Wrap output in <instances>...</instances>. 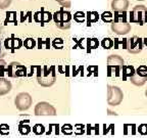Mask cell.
Instances as JSON below:
<instances>
[{"instance_id": "1", "label": "cell", "mask_w": 147, "mask_h": 138, "mask_svg": "<svg viewBox=\"0 0 147 138\" xmlns=\"http://www.w3.org/2000/svg\"><path fill=\"white\" fill-rule=\"evenodd\" d=\"M37 68V80L40 85L44 87H49L53 85L56 81V74H55V67L54 66H43L40 67L38 66Z\"/></svg>"}, {"instance_id": "2", "label": "cell", "mask_w": 147, "mask_h": 138, "mask_svg": "<svg viewBox=\"0 0 147 138\" xmlns=\"http://www.w3.org/2000/svg\"><path fill=\"white\" fill-rule=\"evenodd\" d=\"M130 23L143 26L147 24V7L144 5H136L129 14Z\"/></svg>"}, {"instance_id": "3", "label": "cell", "mask_w": 147, "mask_h": 138, "mask_svg": "<svg viewBox=\"0 0 147 138\" xmlns=\"http://www.w3.org/2000/svg\"><path fill=\"white\" fill-rule=\"evenodd\" d=\"M53 21H54L56 27L59 29H69L71 26V14L67 10H63L60 9L58 12H56L52 16Z\"/></svg>"}, {"instance_id": "4", "label": "cell", "mask_w": 147, "mask_h": 138, "mask_svg": "<svg viewBox=\"0 0 147 138\" xmlns=\"http://www.w3.org/2000/svg\"><path fill=\"white\" fill-rule=\"evenodd\" d=\"M123 66H124V60H123L119 55L113 54L109 55L107 57V76H111L113 70L115 71V77L119 76V72L122 70Z\"/></svg>"}, {"instance_id": "5", "label": "cell", "mask_w": 147, "mask_h": 138, "mask_svg": "<svg viewBox=\"0 0 147 138\" xmlns=\"http://www.w3.org/2000/svg\"><path fill=\"white\" fill-rule=\"evenodd\" d=\"M123 91L117 86H107V102L109 106H119L123 101Z\"/></svg>"}, {"instance_id": "6", "label": "cell", "mask_w": 147, "mask_h": 138, "mask_svg": "<svg viewBox=\"0 0 147 138\" xmlns=\"http://www.w3.org/2000/svg\"><path fill=\"white\" fill-rule=\"evenodd\" d=\"M6 73L9 77H12V78L24 77L27 76V69L25 66L18 64V62H11L10 64H8Z\"/></svg>"}, {"instance_id": "7", "label": "cell", "mask_w": 147, "mask_h": 138, "mask_svg": "<svg viewBox=\"0 0 147 138\" xmlns=\"http://www.w3.org/2000/svg\"><path fill=\"white\" fill-rule=\"evenodd\" d=\"M31 104H32V97H31V95L29 93L23 92V93H20L16 97V106L18 110H28L31 106Z\"/></svg>"}, {"instance_id": "8", "label": "cell", "mask_w": 147, "mask_h": 138, "mask_svg": "<svg viewBox=\"0 0 147 138\" xmlns=\"http://www.w3.org/2000/svg\"><path fill=\"white\" fill-rule=\"evenodd\" d=\"M143 47V39L139 37H132L127 39V49L130 53H139L141 52Z\"/></svg>"}, {"instance_id": "9", "label": "cell", "mask_w": 147, "mask_h": 138, "mask_svg": "<svg viewBox=\"0 0 147 138\" xmlns=\"http://www.w3.org/2000/svg\"><path fill=\"white\" fill-rule=\"evenodd\" d=\"M35 114L37 116H44V115L54 116L56 114V110L48 102H39L36 106V108H35Z\"/></svg>"}, {"instance_id": "10", "label": "cell", "mask_w": 147, "mask_h": 138, "mask_svg": "<svg viewBox=\"0 0 147 138\" xmlns=\"http://www.w3.org/2000/svg\"><path fill=\"white\" fill-rule=\"evenodd\" d=\"M131 25L127 23H123V22H119V23H115L113 22L111 24V30L117 35H126L131 31Z\"/></svg>"}, {"instance_id": "11", "label": "cell", "mask_w": 147, "mask_h": 138, "mask_svg": "<svg viewBox=\"0 0 147 138\" xmlns=\"http://www.w3.org/2000/svg\"><path fill=\"white\" fill-rule=\"evenodd\" d=\"M129 7V0H113L111 9L115 12H126Z\"/></svg>"}, {"instance_id": "12", "label": "cell", "mask_w": 147, "mask_h": 138, "mask_svg": "<svg viewBox=\"0 0 147 138\" xmlns=\"http://www.w3.org/2000/svg\"><path fill=\"white\" fill-rule=\"evenodd\" d=\"M22 41L21 39H18V38H14V36L12 35L11 38H7L6 40L4 41V45H5V48L7 49H11L12 51L14 49H18L20 47L22 46Z\"/></svg>"}, {"instance_id": "13", "label": "cell", "mask_w": 147, "mask_h": 138, "mask_svg": "<svg viewBox=\"0 0 147 138\" xmlns=\"http://www.w3.org/2000/svg\"><path fill=\"white\" fill-rule=\"evenodd\" d=\"M34 18L37 23H41L42 25H44L45 23H48L50 21L52 18V16H51L50 12H46L44 10H42V12H36L34 16Z\"/></svg>"}, {"instance_id": "14", "label": "cell", "mask_w": 147, "mask_h": 138, "mask_svg": "<svg viewBox=\"0 0 147 138\" xmlns=\"http://www.w3.org/2000/svg\"><path fill=\"white\" fill-rule=\"evenodd\" d=\"M11 90V83L7 79L0 78V95H4Z\"/></svg>"}, {"instance_id": "15", "label": "cell", "mask_w": 147, "mask_h": 138, "mask_svg": "<svg viewBox=\"0 0 147 138\" xmlns=\"http://www.w3.org/2000/svg\"><path fill=\"white\" fill-rule=\"evenodd\" d=\"M123 70V79L124 80H127V78H131L132 76H134L136 73L135 69H134L133 66H123L122 68Z\"/></svg>"}, {"instance_id": "16", "label": "cell", "mask_w": 147, "mask_h": 138, "mask_svg": "<svg viewBox=\"0 0 147 138\" xmlns=\"http://www.w3.org/2000/svg\"><path fill=\"white\" fill-rule=\"evenodd\" d=\"M130 81H131L134 85H136V86H142V85H144L145 82L147 81V77L143 78V77L138 76L137 74L135 73V75H134V76H132L131 78H130Z\"/></svg>"}, {"instance_id": "17", "label": "cell", "mask_w": 147, "mask_h": 138, "mask_svg": "<svg viewBox=\"0 0 147 138\" xmlns=\"http://www.w3.org/2000/svg\"><path fill=\"white\" fill-rule=\"evenodd\" d=\"M87 26H91L92 23H96L97 21L99 20V14L98 12H88L87 14Z\"/></svg>"}, {"instance_id": "18", "label": "cell", "mask_w": 147, "mask_h": 138, "mask_svg": "<svg viewBox=\"0 0 147 138\" xmlns=\"http://www.w3.org/2000/svg\"><path fill=\"white\" fill-rule=\"evenodd\" d=\"M87 41V48H88V52H90L91 49H96L99 45V42L96 38H92V39H86Z\"/></svg>"}, {"instance_id": "19", "label": "cell", "mask_w": 147, "mask_h": 138, "mask_svg": "<svg viewBox=\"0 0 147 138\" xmlns=\"http://www.w3.org/2000/svg\"><path fill=\"white\" fill-rule=\"evenodd\" d=\"M113 22L115 23H119V22H123V23H127V14L126 12H115V16H113Z\"/></svg>"}, {"instance_id": "20", "label": "cell", "mask_w": 147, "mask_h": 138, "mask_svg": "<svg viewBox=\"0 0 147 138\" xmlns=\"http://www.w3.org/2000/svg\"><path fill=\"white\" fill-rule=\"evenodd\" d=\"M101 20H102L104 23H113V12H104L103 14H101Z\"/></svg>"}, {"instance_id": "21", "label": "cell", "mask_w": 147, "mask_h": 138, "mask_svg": "<svg viewBox=\"0 0 147 138\" xmlns=\"http://www.w3.org/2000/svg\"><path fill=\"white\" fill-rule=\"evenodd\" d=\"M74 20L77 23H83L86 20V14L83 12H77L76 14H74Z\"/></svg>"}, {"instance_id": "22", "label": "cell", "mask_w": 147, "mask_h": 138, "mask_svg": "<svg viewBox=\"0 0 147 138\" xmlns=\"http://www.w3.org/2000/svg\"><path fill=\"white\" fill-rule=\"evenodd\" d=\"M101 46L105 49H110L113 46V41L110 38H104L102 41H101Z\"/></svg>"}, {"instance_id": "23", "label": "cell", "mask_w": 147, "mask_h": 138, "mask_svg": "<svg viewBox=\"0 0 147 138\" xmlns=\"http://www.w3.org/2000/svg\"><path fill=\"white\" fill-rule=\"evenodd\" d=\"M136 74H137L138 76L143 77V78L147 77V67H146V66H144V64L140 66V67L136 70Z\"/></svg>"}, {"instance_id": "24", "label": "cell", "mask_w": 147, "mask_h": 138, "mask_svg": "<svg viewBox=\"0 0 147 138\" xmlns=\"http://www.w3.org/2000/svg\"><path fill=\"white\" fill-rule=\"evenodd\" d=\"M18 131L20 133L23 134V135H27L31 132V127L29 125H25V124H21L18 126Z\"/></svg>"}, {"instance_id": "25", "label": "cell", "mask_w": 147, "mask_h": 138, "mask_svg": "<svg viewBox=\"0 0 147 138\" xmlns=\"http://www.w3.org/2000/svg\"><path fill=\"white\" fill-rule=\"evenodd\" d=\"M33 132L37 135H41L45 132V127L41 124H36L34 127H33Z\"/></svg>"}, {"instance_id": "26", "label": "cell", "mask_w": 147, "mask_h": 138, "mask_svg": "<svg viewBox=\"0 0 147 138\" xmlns=\"http://www.w3.org/2000/svg\"><path fill=\"white\" fill-rule=\"evenodd\" d=\"M61 132L63 134H65V135H71V134L73 133V126L69 124L63 125L61 128Z\"/></svg>"}, {"instance_id": "27", "label": "cell", "mask_w": 147, "mask_h": 138, "mask_svg": "<svg viewBox=\"0 0 147 138\" xmlns=\"http://www.w3.org/2000/svg\"><path fill=\"white\" fill-rule=\"evenodd\" d=\"M24 45H25L26 48L32 49V48H34V46L36 45V42H35L32 38H28V39H26L25 42H24Z\"/></svg>"}, {"instance_id": "28", "label": "cell", "mask_w": 147, "mask_h": 138, "mask_svg": "<svg viewBox=\"0 0 147 138\" xmlns=\"http://www.w3.org/2000/svg\"><path fill=\"white\" fill-rule=\"evenodd\" d=\"M52 45H53V47H54V48L61 49L62 47H63V41H62V39H60V38H56V39L53 40Z\"/></svg>"}, {"instance_id": "29", "label": "cell", "mask_w": 147, "mask_h": 138, "mask_svg": "<svg viewBox=\"0 0 147 138\" xmlns=\"http://www.w3.org/2000/svg\"><path fill=\"white\" fill-rule=\"evenodd\" d=\"M9 132V126L7 124H1L0 125V134L2 135H7Z\"/></svg>"}, {"instance_id": "30", "label": "cell", "mask_w": 147, "mask_h": 138, "mask_svg": "<svg viewBox=\"0 0 147 138\" xmlns=\"http://www.w3.org/2000/svg\"><path fill=\"white\" fill-rule=\"evenodd\" d=\"M138 131L142 135H146L147 134V124H141L138 127Z\"/></svg>"}, {"instance_id": "31", "label": "cell", "mask_w": 147, "mask_h": 138, "mask_svg": "<svg viewBox=\"0 0 147 138\" xmlns=\"http://www.w3.org/2000/svg\"><path fill=\"white\" fill-rule=\"evenodd\" d=\"M11 3V0H0V9H4L8 7Z\"/></svg>"}, {"instance_id": "32", "label": "cell", "mask_w": 147, "mask_h": 138, "mask_svg": "<svg viewBox=\"0 0 147 138\" xmlns=\"http://www.w3.org/2000/svg\"><path fill=\"white\" fill-rule=\"evenodd\" d=\"M84 125L82 124H77L76 125V128L78 129V131H76V134L77 135H81V134L85 133V131H84Z\"/></svg>"}, {"instance_id": "33", "label": "cell", "mask_w": 147, "mask_h": 138, "mask_svg": "<svg viewBox=\"0 0 147 138\" xmlns=\"http://www.w3.org/2000/svg\"><path fill=\"white\" fill-rule=\"evenodd\" d=\"M55 1H57L63 6H69V4H71V0H55Z\"/></svg>"}, {"instance_id": "34", "label": "cell", "mask_w": 147, "mask_h": 138, "mask_svg": "<svg viewBox=\"0 0 147 138\" xmlns=\"http://www.w3.org/2000/svg\"><path fill=\"white\" fill-rule=\"evenodd\" d=\"M5 64H6V62H5L3 60H1V58H0V75H2L3 72H4Z\"/></svg>"}, {"instance_id": "35", "label": "cell", "mask_w": 147, "mask_h": 138, "mask_svg": "<svg viewBox=\"0 0 147 138\" xmlns=\"http://www.w3.org/2000/svg\"><path fill=\"white\" fill-rule=\"evenodd\" d=\"M119 43L123 45V48L127 49V39H123V41H121Z\"/></svg>"}, {"instance_id": "36", "label": "cell", "mask_w": 147, "mask_h": 138, "mask_svg": "<svg viewBox=\"0 0 147 138\" xmlns=\"http://www.w3.org/2000/svg\"><path fill=\"white\" fill-rule=\"evenodd\" d=\"M54 127H55V134H56V135H58V134H59V125L55 124Z\"/></svg>"}, {"instance_id": "37", "label": "cell", "mask_w": 147, "mask_h": 138, "mask_svg": "<svg viewBox=\"0 0 147 138\" xmlns=\"http://www.w3.org/2000/svg\"><path fill=\"white\" fill-rule=\"evenodd\" d=\"M131 127H132V135H135V134H136V125L132 124Z\"/></svg>"}, {"instance_id": "38", "label": "cell", "mask_w": 147, "mask_h": 138, "mask_svg": "<svg viewBox=\"0 0 147 138\" xmlns=\"http://www.w3.org/2000/svg\"><path fill=\"white\" fill-rule=\"evenodd\" d=\"M94 130H95V134H96V135H98V134H99V125L98 124H96L94 126Z\"/></svg>"}, {"instance_id": "39", "label": "cell", "mask_w": 147, "mask_h": 138, "mask_svg": "<svg viewBox=\"0 0 147 138\" xmlns=\"http://www.w3.org/2000/svg\"><path fill=\"white\" fill-rule=\"evenodd\" d=\"M130 126V125H124V134L125 135H127L128 134V127Z\"/></svg>"}, {"instance_id": "40", "label": "cell", "mask_w": 147, "mask_h": 138, "mask_svg": "<svg viewBox=\"0 0 147 138\" xmlns=\"http://www.w3.org/2000/svg\"><path fill=\"white\" fill-rule=\"evenodd\" d=\"M91 130H92L91 125L88 124V125H87V134H88V135H90V134H91Z\"/></svg>"}, {"instance_id": "41", "label": "cell", "mask_w": 147, "mask_h": 138, "mask_svg": "<svg viewBox=\"0 0 147 138\" xmlns=\"http://www.w3.org/2000/svg\"><path fill=\"white\" fill-rule=\"evenodd\" d=\"M39 40V48L41 49L42 48V40L41 39H38Z\"/></svg>"}, {"instance_id": "42", "label": "cell", "mask_w": 147, "mask_h": 138, "mask_svg": "<svg viewBox=\"0 0 147 138\" xmlns=\"http://www.w3.org/2000/svg\"><path fill=\"white\" fill-rule=\"evenodd\" d=\"M145 94H146V96H147V90H146V92H145Z\"/></svg>"}, {"instance_id": "43", "label": "cell", "mask_w": 147, "mask_h": 138, "mask_svg": "<svg viewBox=\"0 0 147 138\" xmlns=\"http://www.w3.org/2000/svg\"><path fill=\"white\" fill-rule=\"evenodd\" d=\"M138 1H143V0H138Z\"/></svg>"}]
</instances>
